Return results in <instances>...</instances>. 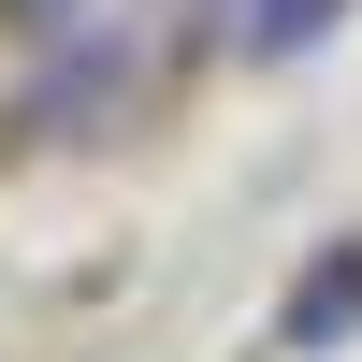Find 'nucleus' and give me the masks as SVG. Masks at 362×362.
I'll use <instances>...</instances> for the list:
<instances>
[{
	"mask_svg": "<svg viewBox=\"0 0 362 362\" xmlns=\"http://www.w3.org/2000/svg\"><path fill=\"white\" fill-rule=\"evenodd\" d=\"M348 319H362V247H334L305 290H290V319H276V334H290V348H334Z\"/></svg>",
	"mask_w": 362,
	"mask_h": 362,
	"instance_id": "nucleus-1",
	"label": "nucleus"
},
{
	"mask_svg": "<svg viewBox=\"0 0 362 362\" xmlns=\"http://www.w3.org/2000/svg\"><path fill=\"white\" fill-rule=\"evenodd\" d=\"M232 44L247 58H305V44H334V0H232Z\"/></svg>",
	"mask_w": 362,
	"mask_h": 362,
	"instance_id": "nucleus-2",
	"label": "nucleus"
},
{
	"mask_svg": "<svg viewBox=\"0 0 362 362\" xmlns=\"http://www.w3.org/2000/svg\"><path fill=\"white\" fill-rule=\"evenodd\" d=\"M15 29H87V0H0Z\"/></svg>",
	"mask_w": 362,
	"mask_h": 362,
	"instance_id": "nucleus-3",
	"label": "nucleus"
}]
</instances>
